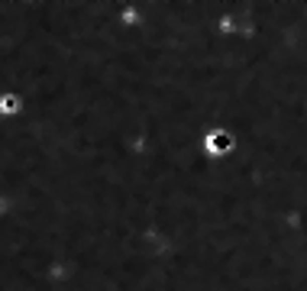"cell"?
<instances>
[{
	"label": "cell",
	"instance_id": "6da1fadb",
	"mask_svg": "<svg viewBox=\"0 0 307 291\" xmlns=\"http://www.w3.org/2000/svg\"><path fill=\"white\" fill-rule=\"evenodd\" d=\"M226 146H229V136L223 133V129H217V133H213V136H210V149H217V152H223V149H226Z\"/></svg>",
	"mask_w": 307,
	"mask_h": 291
}]
</instances>
